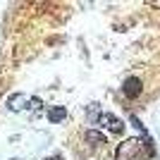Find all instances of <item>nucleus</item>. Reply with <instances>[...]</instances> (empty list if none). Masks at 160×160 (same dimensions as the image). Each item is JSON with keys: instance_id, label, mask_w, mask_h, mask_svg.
<instances>
[{"instance_id": "obj_3", "label": "nucleus", "mask_w": 160, "mask_h": 160, "mask_svg": "<svg viewBox=\"0 0 160 160\" xmlns=\"http://www.w3.org/2000/svg\"><path fill=\"white\" fill-rule=\"evenodd\" d=\"M48 120H50V122H60V120H65V108H53V110L48 112Z\"/></svg>"}, {"instance_id": "obj_4", "label": "nucleus", "mask_w": 160, "mask_h": 160, "mask_svg": "<svg viewBox=\"0 0 160 160\" xmlns=\"http://www.w3.org/2000/svg\"><path fill=\"white\" fill-rule=\"evenodd\" d=\"M50 160H60V158H50Z\"/></svg>"}, {"instance_id": "obj_2", "label": "nucleus", "mask_w": 160, "mask_h": 160, "mask_svg": "<svg viewBox=\"0 0 160 160\" xmlns=\"http://www.w3.org/2000/svg\"><path fill=\"white\" fill-rule=\"evenodd\" d=\"M122 91H124L127 98H136V96L141 93V81L139 79H127V81H124V86H122Z\"/></svg>"}, {"instance_id": "obj_1", "label": "nucleus", "mask_w": 160, "mask_h": 160, "mask_svg": "<svg viewBox=\"0 0 160 160\" xmlns=\"http://www.w3.org/2000/svg\"><path fill=\"white\" fill-rule=\"evenodd\" d=\"M139 141L136 139H132V141H127V143H124V148L120 146V151H117V158L120 160H132L134 158V153H136V151H139Z\"/></svg>"}]
</instances>
